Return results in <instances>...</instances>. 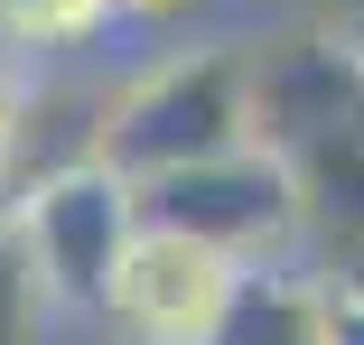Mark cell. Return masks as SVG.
<instances>
[{"label": "cell", "instance_id": "9c48e42d", "mask_svg": "<svg viewBox=\"0 0 364 345\" xmlns=\"http://www.w3.org/2000/svg\"><path fill=\"white\" fill-rule=\"evenodd\" d=\"M187 10H205V0H112V28H178Z\"/></svg>", "mask_w": 364, "mask_h": 345}, {"label": "cell", "instance_id": "ba28073f", "mask_svg": "<svg viewBox=\"0 0 364 345\" xmlns=\"http://www.w3.org/2000/svg\"><path fill=\"white\" fill-rule=\"evenodd\" d=\"M38 317H47V290H38L28 252L10 243V224H0V345H38Z\"/></svg>", "mask_w": 364, "mask_h": 345}, {"label": "cell", "instance_id": "7a4b0ae2", "mask_svg": "<svg viewBox=\"0 0 364 345\" xmlns=\"http://www.w3.org/2000/svg\"><path fill=\"white\" fill-rule=\"evenodd\" d=\"M140 224H168V234H196L234 261H289L309 243V205H299V177H289L280 150L243 141V150H215V159H187L168 177H140L131 187Z\"/></svg>", "mask_w": 364, "mask_h": 345}, {"label": "cell", "instance_id": "8992f818", "mask_svg": "<svg viewBox=\"0 0 364 345\" xmlns=\"http://www.w3.org/2000/svg\"><path fill=\"white\" fill-rule=\"evenodd\" d=\"M112 28V0H0V47L10 56H65Z\"/></svg>", "mask_w": 364, "mask_h": 345}, {"label": "cell", "instance_id": "52a82bcc", "mask_svg": "<svg viewBox=\"0 0 364 345\" xmlns=\"http://www.w3.org/2000/svg\"><path fill=\"white\" fill-rule=\"evenodd\" d=\"M28 177H38V84H19L0 65V215L19 205Z\"/></svg>", "mask_w": 364, "mask_h": 345}, {"label": "cell", "instance_id": "5b68a950", "mask_svg": "<svg viewBox=\"0 0 364 345\" xmlns=\"http://www.w3.org/2000/svg\"><path fill=\"white\" fill-rule=\"evenodd\" d=\"M205 345H327V280L289 261H252L234 280V308Z\"/></svg>", "mask_w": 364, "mask_h": 345}, {"label": "cell", "instance_id": "6da1fadb", "mask_svg": "<svg viewBox=\"0 0 364 345\" xmlns=\"http://www.w3.org/2000/svg\"><path fill=\"white\" fill-rule=\"evenodd\" d=\"M243 141H252V56L225 38L168 47L122 94H103V121H94V159L131 187L187 159H215V150H243Z\"/></svg>", "mask_w": 364, "mask_h": 345}, {"label": "cell", "instance_id": "30bf717a", "mask_svg": "<svg viewBox=\"0 0 364 345\" xmlns=\"http://www.w3.org/2000/svg\"><path fill=\"white\" fill-rule=\"evenodd\" d=\"M327 345H364V290L327 280Z\"/></svg>", "mask_w": 364, "mask_h": 345}, {"label": "cell", "instance_id": "3957f363", "mask_svg": "<svg viewBox=\"0 0 364 345\" xmlns=\"http://www.w3.org/2000/svg\"><path fill=\"white\" fill-rule=\"evenodd\" d=\"M10 243L28 252L47 308H103L112 270H122V243L140 234V205H131V177H112L103 159H75V168H47L19 187L10 215Z\"/></svg>", "mask_w": 364, "mask_h": 345}, {"label": "cell", "instance_id": "277c9868", "mask_svg": "<svg viewBox=\"0 0 364 345\" xmlns=\"http://www.w3.org/2000/svg\"><path fill=\"white\" fill-rule=\"evenodd\" d=\"M252 261L234 252H215L196 234H168V224H140L122 243V270H112V290H103V327L131 336V345H205L215 327H225L234 308V280H243Z\"/></svg>", "mask_w": 364, "mask_h": 345}, {"label": "cell", "instance_id": "8fae6325", "mask_svg": "<svg viewBox=\"0 0 364 345\" xmlns=\"http://www.w3.org/2000/svg\"><path fill=\"white\" fill-rule=\"evenodd\" d=\"M336 38H346V47L364 56V0H346V10H336Z\"/></svg>", "mask_w": 364, "mask_h": 345}]
</instances>
